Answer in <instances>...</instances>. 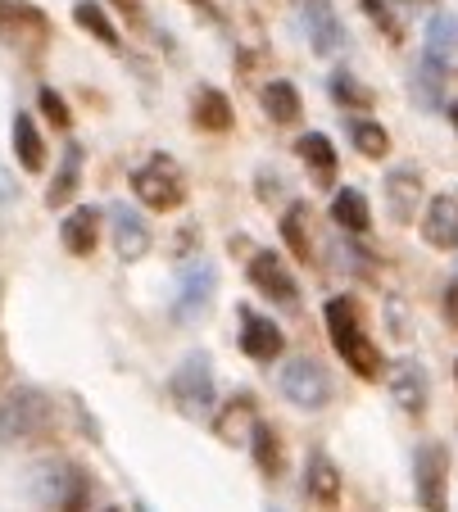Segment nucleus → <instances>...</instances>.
I'll return each mask as SVG.
<instances>
[{"instance_id":"f257e3e1","label":"nucleus","mask_w":458,"mask_h":512,"mask_svg":"<svg viewBox=\"0 0 458 512\" xmlns=\"http://www.w3.org/2000/svg\"><path fill=\"white\" fill-rule=\"evenodd\" d=\"M322 318H327V336H332L336 354L350 363L354 377L377 381L381 377V354H377V345L368 340V331H363V322H359V304L345 300V295H336V300H327Z\"/></svg>"},{"instance_id":"f03ea898","label":"nucleus","mask_w":458,"mask_h":512,"mask_svg":"<svg viewBox=\"0 0 458 512\" xmlns=\"http://www.w3.org/2000/svg\"><path fill=\"white\" fill-rule=\"evenodd\" d=\"M132 191H137V200L146 209L168 213L186 200V173L173 155H150L146 164L132 168Z\"/></svg>"},{"instance_id":"7ed1b4c3","label":"nucleus","mask_w":458,"mask_h":512,"mask_svg":"<svg viewBox=\"0 0 458 512\" xmlns=\"http://www.w3.org/2000/svg\"><path fill=\"white\" fill-rule=\"evenodd\" d=\"M50 426V399L41 395L37 386H19L0 399V440L5 445H19V440H32Z\"/></svg>"},{"instance_id":"20e7f679","label":"nucleus","mask_w":458,"mask_h":512,"mask_svg":"<svg viewBox=\"0 0 458 512\" xmlns=\"http://www.w3.org/2000/svg\"><path fill=\"white\" fill-rule=\"evenodd\" d=\"M173 399L182 413L205 417L214 408V372H209V354H186L173 372Z\"/></svg>"},{"instance_id":"39448f33","label":"nucleus","mask_w":458,"mask_h":512,"mask_svg":"<svg viewBox=\"0 0 458 512\" xmlns=\"http://www.w3.org/2000/svg\"><path fill=\"white\" fill-rule=\"evenodd\" d=\"M37 476H41L37 494L55 512H82V508H87L91 481H87V472H82V467H73V463H46Z\"/></svg>"},{"instance_id":"423d86ee","label":"nucleus","mask_w":458,"mask_h":512,"mask_svg":"<svg viewBox=\"0 0 458 512\" xmlns=\"http://www.w3.org/2000/svg\"><path fill=\"white\" fill-rule=\"evenodd\" d=\"M277 386H282V395L291 399L295 408H304V413H318V408L332 399V381H327V372H322L313 358H291L282 368V377H277Z\"/></svg>"},{"instance_id":"0eeeda50","label":"nucleus","mask_w":458,"mask_h":512,"mask_svg":"<svg viewBox=\"0 0 458 512\" xmlns=\"http://www.w3.org/2000/svg\"><path fill=\"white\" fill-rule=\"evenodd\" d=\"M250 281L259 286V295L273 304H282V309H295L300 304V286H295V272L286 268V259L277 250H259L250 259Z\"/></svg>"},{"instance_id":"6e6552de","label":"nucleus","mask_w":458,"mask_h":512,"mask_svg":"<svg viewBox=\"0 0 458 512\" xmlns=\"http://www.w3.org/2000/svg\"><path fill=\"white\" fill-rule=\"evenodd\" d=\"M449 458H445V445H422L413 454V476H418V503L422 512H445L449 503Z\"/></svg>"},{"instance_id":"1a4fd4ad","label":"nucleus","mask_w":458,"mask_h":512,"mask_svg":"<svg viewBox=\"0 0 458 512\" xmlns=\"http://www.w3.org/2000/svg\"><path fill=\"white\" fill-rule=\"evenodd\" d=\"M304 32H309L313 50H318L322 59L350 50V32H345V23H341L332 0H304Z\"/></svg>"},{"instance_id":"9d476101","label":"nucleus","mask_w":458,"mask_h":512,"mask_svg":"<svg viewBox=\"0 0 458 512\" xmlns=\"http://www.w3.org/2000/svg\"><path fill=\"white\" fill-rule=\"evenodd\" d=\"M109 232H114V250H118V259H123V263L146 259L150 223L141 218L137 209H132V204H114V209H109Z\"/></svg>"},{"instance_id":"9b49d317","label":"nucleus","mask_w":458,"mask_h":512,"mask_svg":"<svg viewBox=\"0 0 458 512\" xmlns=\"http://www.w3.org/2000/svg\"><path fill=\"white\" fill-rule=\"evenodd\" d=\"M46 32H50V23L41 10H32L23 0H0V41H10V46H37Z\"/></svg>"},{"instance_id":"f8f14e48","label":"nucleus","mask_w":458,"mask_h":512,"mask_svg":"<svg viewBox=\"0 0 458 512\" xmlns=\"http://www.w3.org/2000/svg\"><path fill=\"white\" fill-rule=\"evenodd\" d=\"M427 64L440 78H458V14H436L427 23Z\"/></svg>"},{"instance_id":"ddd939ff","label":"nucleus","mask_w":458,"mask_h":512,"mask_svg":"<svg viewBox=\"0 0 458 512\" xmlns=\"http://www.w3.org/2000/svg\"><path fill=\"white\" fill-rule=\"evenodd\" d=\"M422 241L431 250H458V191L436 195L422 213Z\"/></svg>"},{"instance_id":"4468645a","label":"nucleus","mask_w":458,"mask_h":512,"mask_svg":"<svg viewBox=\"0 0 458 512\" xmlns=\"http://www.w3.org/2000/svg\"><path fill=\"white\" fill-rule=\"evenodd\" d=\"M209 300H214V268H209V263H195V268H186V277H182L173 318L177 322H195L200 313L209 309Z\"/></svg>"},{"instance_id":"2eb2a0df","label":"nucleus","mask_w":458,"mask_h":512,"mask_svg":"<svg viewBox=\"0 0 458 512\" xmlns=\"http://www.w3.org/2000/svg\"><path fill=\"white\" fill-rule=\"evenodd\" d=\"M282 345H286V336H282L277 322L254 318L250 309L241 313V349H245V358H254V363H273V358H282Z\"/></svg>"},{"instance_id":"dca6fc26","label":"nucleus","mask_w":458,"mask_h":512,"mask_svg":"<svg viewBox=\"0 0 458 512\" xmlns=\"http://www.w3.org/2000/svg\"><path fill=\"white\" fill-rule=\"evenodd\" d=\"M422 204V173L418 168H390L386 173V209L395 223H409Z\"/></svg>"},{"instance_id":"f3484780","label":"nucleus","mask_w":458,"mask_h":512,"mask_svg":"<svg viewBox=\"0 0 458 512\" xmlns=\"http://www.w3.org/2000/svg\"><path fill=\"white\" fill-rule=\"evenodd\" d=\"M59 241H64V250L69 254L87 259V254L96 250V241H100V209L82 204V209L64 213V223H59Z\"/></svg>"},{"instance_id":"a211bd4d","label":"nucleus","mask_w":458,"mask_h":512,"mask_svg":"<svg viewBox=\"0 0 458 512\" xmlns=\"http://www.w3.org/2000/svg\"><path fill=\"white\" fill-rule=\"evenodd\" d=\"M304 494H309L318 508H332L336 499H341V472H336V463L322 449H313L309 463H304Z\"/></svg>"},{"instance_id":"6ab92c4d","label":"nucleus","mask_w":458,"mask_h":512,"mask_svg":"<svg viewBox=\"0 0 458 512\" xmlns=\"http://www.w3.org/2000/svg\"><path fill=\"white\" fill-rule=\"evenodd\" d=\"M390 395H395V404L409 417H422L427 413V372L418 363H400V368L390 372Z\"/></svg>"},{"instance_id":"aec40b11","label":"nucleus","mask_w":458,"mask_h":512,"mask_svg":"<svg viewBox=\"0 0 458 512\" xmlns=\"http://www.w3.org/2000/svg\"><path fill=\"white\" fill-rule=\"evenodd\" d=\"M295 155L304 159V168L313 173V182H318V186H332V177H336V145H332V136L304 132L300 141H295Z\"/></svg>"},{"instance_id":"412c9836","label":"nucleus","mask_w":458,"mask_h":512,"mask_svg":"<svg viewBox=\"0 0 458 512\" xmlns=\"http://www.w3.org/2000/svg\"><path fill=\"white\" fill-rule=\"evenodd\" d=\"M82 164H87V155H82V145L73 141V145H64V159H59V173H55V182H50V191H46V204L50 209H64V204L78 195V182H82Z\"/></svg>"},{"instance_id":"4be33fe9","label":"nucleus","mask_w":458,"mask_h":512,"mask_svg":"<svg viewBox=\"0 0 458 512\" xmlns=\"http://www.w3.org/2000/svg\"><path fill=\"white\" fill-rule=\"evenodd\" d=\"M332 223L341 227L345 236H363L372 227V209L368 200H363V191H354V186H345V191H336L332 200Z\"/></svg>"},{"instance_id":"5701e85b","label":"nucleus","mask_w":458,"mask_h":512,"mask_svg":"<svg viewBox=\"0 0 458 512\" xmlns=\"http://www.w3.org/2000/svg\"><path fill=\"white\" fill-rule=\"evenodd\" d=\"M195 123L205 127V132H227V127L236 123L232 100L218 87H195Z\"/></svg>"},{"instance_id":"b1692460","label":"nucleus","mask_w":458,"mask_h":512,"mask_svg":"<svg viewBox=\"0 0 458 512\" xmlns=\"http://www.w3.org/2000/svg\"><path fill=\"white\" fill-rule=\"evenodd\" d=\"M14 155H19V164L28 168V173L46 168V141H41L32 114H14Z\"/></svg>"},{"instance_id":"393cba45","label":"nucleus","mask_w":458,"mask_h":512,"mask_svg":"<svg viewBox=\"0 0 458 512\" xmlns=\"http://www.w3.org/2000/svg\"><path fill=\"white\" fill-rule=\"evenodd\" d=\"M250 449H254V463H259V472L268 476V481H277V476L286 472V454H282V440H277V431L268 422L254 426L250 435Z\"/></svg>"},{"instance_id":"a878e982","label":"nucleus","mask_w":458,"mask_h":512,"mask_svg":"<svg viewBox=\"0 0 458 512\" xmlns=\"http://www.w3.org/2000/svg\"><path fill=\"white\" fill-rule=\"evenodd\" d=\"M73 23H78V28H87L91 37L100 41V46H109V50L123 46V37H118L114 19H109L105 5H96V0H78V5H73Z\"/></svg>"},{"instance_id":"bb28decb","label":"nucleus","mask_w":458,"mask_h":512,"mask_svg":"<svg viewBox=\"0 0 458 512\" xmlns=\"http://www.w3.org/2000/svg\"><path fill=\"white\" fill-rule=\"evenodd\" d=\"M254 426H259V413H254L250 399H232V404L223 408V422H218V435H223L227 445H245L254 435Z\"/></svg>"},{"instance_id":"cd10ccee","label":"nucleus","mask_w":458,"mask_h":512,"mask_svg":"<svg viewBox=\"0 0 458 512\" xmlns=\"http://www.w3.org/2000/svg\"><path fill=\"white\" fill-rule=\"evenodd\" d=\"M259 100H264V109H268V118H273V123H295V118H300V91L291 87V82H264V91H259Z\"/></svg>"},{"instance_id":"c85d7f7f","label":"nucleus","mask_w":458,"mask_h":512,"mask_svg":"<svg viewBox=\"0 0 458 512\" xmlns=\"http://www.w3.org/2000/svg\"><path fill=\"white\" fill-rule=\"evenodd\" d=\"M350 141L363 159H386V150H390V136L377 118H350Z\"/></svg>"},{"instance_id":"c756f323","label":"nucleus","mask_w":458,"mask_h":512,"mask_svg":"<svg viewBox=\"0 0 458 512\" xmlns=\"http://www.w3.org/2000/svg\"><path fill=\"white\" fill-rule=\"evenodd\" d=\"M282 241L295 250V259H313V245H309V209H304L300 200L286 209L282 218Z\"/></svg>"},{"instance_id":"7c9ffc66","label":"nucleus","mask_w":458,"mask_h":512,"mask_svg":"<svg viewBox=\"0 0 458 512\" xmlns=\"http://www.w3.org/2000/svg\"><path fill=\"white\" fill-rule=\"evenodd\" d=\"M327 91H332V96L341 100L345 109H368V105H372V91L359 87V82H354V73H332Z\"/></svg>"},{"instance_id":"2f4dec72","label":"nucleus","mask_w":458,"mask_h":512,"mask_svg":"<svg viewBox=\"0 0 458 512\" xmlns=\"http://www.w3.org/2000/svg\"><path fill=\"white\" fill-rule=\"evenodd\" d=\"M440 87H445V78H440L436 68L422 59V64L413 68V96H418V105L422 109H436L440 105Z\"/></svg>"},{"instance_id":"473e14b6","label":"nucleus","mask_w":458,"mask_h":512,"mask_svg":"<svg viewBox=\"0 0 458 512\" xmlns=\"http://www.w3.org/2000/svg\"><path fill=\"white\" fill-rule=\"evenodd\" d=\"M359 5H363V14H368V19L377 23V28L386 32L390 41H400V37H404V32H400V19L390 14V5H386V0H359Z\"/></svg>"},{"instance_id":"72a5a7b5","label":"nucleus","mask_w":458,"mask_h":512,"mask_svg":"<svg viewBox=\"0 0 458 512\" xmlns=\"http://www.w3.org/2000/svg\"><path fill=\"white\" fill-rule=\"evenodd\" d=\"M37 100H41V114H46L55 127H69V123H73V109L64 105V96H59V91L41 87V91H37Z\"/></svg>"},{"instance_id":"f704fd0d","label":"nucleus","mask_w":458,"mask_h":512,"mask_svg":"<svg viewBox=\"0 0 458 512\" xmlns=\"http://www.w3.org/2000/svg\"><path fill=\"white\" fill-rule=\"evenodd\" d=\"M332 254H341V259H336V263H341L345 272H372V263H363V254L354 250L350 241H341V236H336V241H332Z\"/></svg>"},{"instance_id":"c9c22d12","label":"nucleus","mask_w":458,"mask_h":512,"mask_svg":"<svg viewBox=\"0 0 458 512\" xmlns=\"http://www.w3.org/2000/svg\"><path fill=\"white\" fill-rule=\"evenodd\" d=\"M114 10L123 14L132 28H141V0H114Z\"/></svg>"},{"instance_id":"e433bc0d","label":"nucleus","mask_w":458,"mask_h":512,"mask_svg":"<svg viewBox=\"0 0 458 512\" xmlns=\"http://www.w3.org/2000/svg\"><path fill=\"white\" fill-rule=\"evenodd\" d=\"M445 318H449V327H458V281L445 290Z\"/></svg>"},{"instance_id":"4c0bfd02","label":"nucleus","mask_w":458,"mask_h":512,"mask_svg":"<svg viewBox=\"0 0 458 512\" xmlns=\"http://www.w3.org/2000/svg\"><path fill=\"white\" fill-rule=\"evenodd\" d=\"M191 5H195V10H200V14H205L209 23H218V19H223V14L214 10V0H191Z\"/></svg>"},{"instance_id":"58836bf2","label":"nucleus","mask_w":458,"mask_h":512,"mask_svg":"<svg viewBox=\"0 0 458 512\" xmlns=\"http://www.w3.org/2000/svg\"><path fill=\"white\" fill-rule=\"evenodd\" d=\"M400 5L413 14V10H422V5H436V0H400Z\"/></svg>"},{"instance_id":"ea45409f","label":"nucleus","mask_w":458,"mask_h":512,"mask_svg":"<svg viewBox=\"0 0 458 512\" xmlns=\"http://www.w3.org/2000/svg\"><path fill=\"white\" fill-rule=\"evenodd\" d=\"M449 123H454V132H458V105H454V109H449Z\"/></svg>"},{"instance_id":"a19ab883","label":"nucleus","mask_w":458,"mask_h":512,"mask_svg":"<svg viewBox=\"0 0 458 512\" xmlns=\"http://www.w3.org/2000/svg\"><path fill=\"white\" fill-rule=\"evenodd\" d=\"M105 512H118V508H105Z\"/></svg>"},{"instance_id":"79ce46f5","label":"nucleus","mask_w":458,"mask_h":512,"mask_svg":"<svg viewBox=\"0 0 458 512\" xmlns=\"http://www.w3.org/2000/svg\"><path fill=\"white\" fill-rule=\"evenodd\" d=\"M454 377H458V368H454Z\"/></svg>"}]
</instances>
